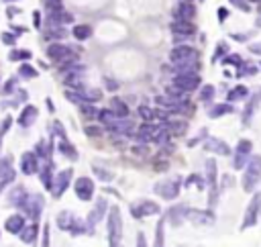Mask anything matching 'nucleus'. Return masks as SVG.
<instances>
[{
    "label": "nucleus",
    "mask_w": 261,
    "mask_h": 247,
    "mask_svg": "<svg viewBox=\"0 0 261 247\" xmlns=\"http://www.w3.org/2000/svg\"><path fill=\"white\" fill-rule=\"evenodd\" d=\"M55 223L57 229L63 233H70L72 237H80V235H92V229L88 227V223L84 219H80L78 214H74L72 210H61L55 214Z\"/></svg>",
    "instance_id": "obj_1"
},
{
    "label": "nucleus",
    "mask_w": 261,
    "mask_h": 247,
    "mask_svg": "<svg viewBox=\"0 0 261 247\" xmlns=\"http://www.w3.org/2000/svg\"><path fill=\"white\" fill-rule=\"evenodd\" d=\"M241 184H243V190L247 194H255L257 186L261 184V156L259 153L251 156V160H249V164H247V168L243 172Z\"/></svg>",
    "instance_id": "obj_2"
},
{
    "label": "nucleus",
    "mask_w": 261,
    "mask_h": 247,
    "mask_svg": "<svg viewBox=\"0 0 261 247\" xmlns=\"http://www.w3.org/2000/svg\"><path fill=\"white\" fill-rule=\"evenodd\" d=\"M106 239L108 247H122V217L118 206H112L106 217Z\"/></svg>",
    "instance_id": "obj_3"
},
{
    "label": "nucleus",
    "mask_w": 261,
    "mask_h": 247,
    "mask_svg": "<svg viewBox=\"0 0 261 247\" xmlns=\"http://www.w3.org/2000/svg\"><path fill=\"white\" fill-rule=\"evenodd\" d=\"M261 217V192H255L253 198L249 200L247 208H245V214H243V221H241V231H247V229H253L257 225Z\"/></svg>",
    "instance_id": "obj_4"
},
{
    "label": "nucleus",
    "mask_w": 261,
    "mask_h": 247,
    "mask_svg": "<svg viewBox=\"0 0 261 247\" xmlns=\"http://www.w3.org/2000/svg\"><path fill=\"white\" fill-rule=\"evenodd\" d=\"M128 210H130V217L141 221V219H147V217H155V214H159V212H161V206H159L155 200L143 198V200H137V202H130Z\"/></svg>",
    "instance_id": "obj_5"
},
{
    "label": "nucleus",
    "mask_w": 261,
    "mask_h": 247,
    "mask_svg": "<svg viewBox=\"0 0 261 247\" xmlns=\"http://www.w3.org/2000/svg\"><path fill=\"white\" fill-rule=\"evenodd\" d=\"M204 180L206 186L210 190V208L216 206L218 200V170H216V162L214 160H206V168H204Z\"/></svg>",
    "instance_id": "obj_6"
},
{
    "label": "nucleus",
    "mask_w": 261,
    "mask_h": 247,
    "mask_svg": "<svg viewBox=\"0 0 261 247\" xmlns=\"http://www.w3.org/2000/svg\"><path fill=\"white\" fill-rule=\"evenodd\" d=\"M180 188L182 184L178 178H172V180H161L153 186V192L157 196H161L163 200H176L180 196Z\"/></svg>",
    "instance_id": "obj_7"
},
{
    "label": "nucleus",
    "mask_w": 261,
    "mask_h": 247,
    "mask_svg": "<svg viewBox=\"0 0 261 247\" xmlns=\"http://www.w3.org/2000/svg\"><path fill=\"white\" fill-rule=\"evenodd\" d=\"M43 206H45V198L43 194H31L23 206V212H25V217L31 219V223H37L41 219V214H43Z\"/></svg>",
    "instance_id": "obj_8"
},
{
    "label": "nucleus",
    "mask_w": 261,
    "mask_h": 247,
    "mask_svg": "<svg viewBox=\"0 0 261 247\" xmlns=\"http://www.w3.org/2000/svg\"><path fill=\"white\" fill-rule=\"evenodd\" d=\"M253 156V143L249 139H241L235 147V158H233V168L235 170H245L249 160Z\"/></svg>",
    "instance_id": "obj_9"
},
{
    "label": "nucleus",
    "mask_w": 261,
    "mask_h": 247,
    "mask_svg": "<svg viewBox=\"0 0 261 247\" xmlns=\"http://www.w3.org/2000/svg\"><path fill=\"white\" fill-rule=\"evenodd\" d=\"M72 178H74V170H72V168H65V170H61V172L55 174L53 186H51V194H53V198H61V196H63V192L70 188Z\"/></svg>",
    "instance_id": "obj_10"
},
{
    "label": "nucleus",
    "mask_w": 261,
    "mask_h": 247,
    "mask_svg": "<svg viewBox=\"0 0 261 247\" xmlns=\"http://www.w3.org/2000/svg\"><path fill=\"white\" fill-rule=\"evenodd\" d=\"M74 192H76L78 200H82V202H90V200L94 198V192H96L94 180L88 178V176H80V178L74 182Z\"/></svg>",
    "instance_id": "obj_11"
},
{
    "label": "nucleus",
    "mask_w": 261,
    "mask_h": 247,
    "mask_svg": "<svg viewBox=\"0 0 261 247\" xmlns=\"http://www.w3.org/2000/svg\"><path fill=\"white\" fill-rule=\"evenodd\" d=\"M106 212H108V200H106V198H96L92 210L88 212V219H86V223H88V227L92 229V233H94V227H96L98 223H102V221L106 219Z\"/></svg>",
    "instance_id": "obj_12"
},
{
    "label": "nucleus",
    "mask_w": 261,
    "mask_h": 247,
    "mask_svg": "<svg viewBox=\"0 0 261 247\" xmlns=\"http://www.w3.org/2000/svg\"><path fill=\"white\" fill-rule=\"evenodd\" d=\"M188 212H190V206H188V204H174L172 208H168L163 221L170 223L172 227H182V225L188 221Z\"/></svg>",
    "instance_id": "obj_13"
},
{
    "label": "nucleus",
    "mask_w": 261,
    "mask_h": 247,
    "mask_svg": "<svg viewBox=\"0 0 261 247\" xmlns=\"http://www.w3.org/2000/svg\"><path fill=\"white\" fill-rule=\"evenodd\" d=\"M170 59H172L174 66L192 64V61H196V49H192V47H188V45H178V47L172 49Z\"/></svg>",
    "instance_id": "obj_14"
},
{
    "label": "nucleus",
    "mask_w": 261,
    "mask_h": 247,
    "mask_svg": "<svg viewBox=\"0 0 261 247\" xmlns=\"http://www.w3.org/2000/svg\"><path fill=\"white\" fill-rule=\"evenodd\" d=\"M41 170V160L35 156V151H25L21 156V172L25 176H35Z\"/></svg>",
    "instance_id": "obj_15"
},
{
    "label": "nucleus",
    "mask_w": 261,
    "mask_h": 247,
    "mask_svg": "<svg viewBox=\"0 0 261 247\" xmlns=\"http://www.w3.org/2000/svg\"><path fill=\"white\" fill-rule=\"evenodd\" d=\"M188 221L196 227H210L214 223V212L212 210H200V208H190Z\"/></svg>",
    "instance_id": "obj_16"
},
{
    "label": "nucleus",
    "mask_w": 261,
    "mask_h": 247,
    "mask_svg": "<svg viewBox=\"0 0 261 247\" xmlns=\"http://www.w3.org/2000/svg\"><path fill=\"white\" fill-rule=\"evenodd\" d=\"M174 86L180 88L184 94H188V92L196 90L200 86V76L198 74H182V76H176L174 78Z\"/></svg>",
    "instance_id": "obj_17"
},
{
    "label": "nucleus",
    "mask_w": 261,
    "mask_h": 247,
    "mask_svg": "<svg viewBox=\"0 0 261 247\" xmlns=\"http://www.w3.org/2000/svg\"><path fill=\"white\" fill-rule=\"evenodd\" d=\"M27 225H29V223H27V217H25V214L15 212V214H11V217H7V221H5V231L19 237Z\"/></svg>",
    "instance_id": "obj_18"
},
{
    "label": "nucleus",
    "mask_w": 261,
    "mask_h": 247,
    "mask_svg": "<svg viewBox=\"0 0 261 247\" xmlns=\"http://www.w3.org/2000/svg\"><path fill=\"white\" fill-rule=\"evenodd\" d=\"M202 145H204L206 151H212V153H216V156H228V153H231V147L216 137H206Z\"/></svg>",
    "instance_id": "obj_19"
},
{
    "label": "nucleus",
    "mask_w": 261,
    "mask_h": 247,
    "mask_svg": "<svg viewBox=\"0 0 261 247\" xmlns=\"http://www.w3.org/2000/svg\"><path fill=\"white\" fill-rule=\"evenodd\" d=\"M29 196H31V194L27 192L25 186H15V188L9 192V204L15 206V208H21V210H23V206H25V202H27Z\"/></svg>",
    "instance_id": "obj_20"
},
{
    "label": "nucleus",
    "mask_w": 261,
    "mask_h": 247,
    "mask_svg": "<svg viewBox=\"0 0 261 247\" xmlns=\"http://www.w3.org/2000/svg\"><path fill=\"white\" fill-rule=\"evenodd\" d=\"M39 233H41L39 223H29V225L23 229V233L19 235V239H21L25 245H35L37 239H39Z\"/></svg>",
    "instance_id": "obj_21"
},
{
    "label": "nucleus",
    "mask_w": 261,
    "mask_h": 247,
    "mask_svg": "<svg viewBox=\"0 0 261 247\" xmlns=\"http://www.w3.org/2000/svg\"><path fill=\"white\" fill-rule=\"evenodd\" d=\"M39 180L45 186V190L51 192L53 186V180H55V172H53V164L51 162H41V170H39Z\"/></svg>",
    "instance_id": "obj_22"
},
{
    "label": "nucleus",
    "mask_w": 261,
    "mask_h": 247,
    "mask_svg": "<svg viewBox=\"0 0 261 247\" xmlns=\"http://www.w3.org/2000/svg\"><path fill=\"white\" fill-rule=\"evenodd\" d=\"M170 29H172V33H176V35H178V39H182V37H186V35L196 33V27H194L190 21H174V23L170 25Z\"/></svg>",
    "instance_id": "obj_23"
},
{
    "label": "nucleus",
    "mask_w": 261,
    "mask_h": 247,
    "mask_svg": "<svg viewBox=\"0 0 261 247\" xmlns=\"http://www.w3.org/2000/svg\"><path fill=\"white\" fill-rule=\"evenodd\" d=\"M37 108L33 106V104H27L23 110H21V116H19V125L21 127H25V129H29L33 122H35V118H37Z\"/></svg>",
    "instance_id": "obj_24"
},
{
    "label": "nucleus",
    "mask_w": 261,
    "mask_h": 247,
    "mask_svg": "<svg viewBox=\"0 0 261 247\" xmlns=\"http://www.w3.org/2000/svg\"><path fill=\"white\" fill-rule=\"evenodd\" d=\"M194 15H196V9H194V5H190V3H180V5L174 9V19H176V21H190Z\"/></svg>",
    "instance_id": "obj_25"
},
{
    "label": "nucleus",
    "mask_w": 261,
    "mask_h": 247,
    "mask_svg": "<svg viewBox=\"0 0 261 247\" xmlns=\"http://www.w3.org/2000/svg\"><path fill=\"white\" fill-rule=\"evenodd\" d=\"M57 151L61 153V156L68 158V160H78V151L70 143V139H57Z\"/></svg>",
    "instance_id": "obj_26"
},
{
    "label": "nucleus",
    "mask_w": 261,
    "mask_h": 247,
    "mask_svg": "<svg viewBox=\"0 0 261 247\" xmlns=\"http://www.w3.org/2000/svg\"><path fill=\"white\" fill-rule=\"evenodd\" d=\"M47 53H49V57H51L53 61H57V64H59V61L65 59L72 51H70V47H65V45H57V43H53V45H49Z\"/></svg>",
    "instance_id": "obj_27"
},
{
    "label": "nucleus",
    "mask_w": 261,
    "mask_h": 247,
    "mask_svg": "<svg viewBox=\"0 0 261 247\" xmlns=\"http://www.w3.org/2000/svg\"><path fill=\"white\" fill-rule=\"evenodd\" d=\"M151 247H166V221H159L155 225V233H153V243Z\"/></svg>",
    "instance_id": "obj_28"
},
{
    "label": "nucleus",
    "mask_w": 261,
    "mask_h": 247,
    "mask_svg": "<svg viewBox=\"0 0 261 247\" xmlns=\"http://www.w3.org/2000/svg\"><path fill=\"white\" fill-rule=\"evenodd\" d=\"M110 110H112L118 118H126V116H128V106H126L120 98H112V100H110Z\"/></svg>",
    "instance_id": "obj_29"
},
{
    "label": "nucleus",
    "mask_w": 261,
    "mask_h": 247,
    "mask_svg": "<svg viewBox=\"0 0 261 247\" xmlns=\"http://www.w3.org/2000/svg\"><path fill=\"white\" fill-rule=\"evenodd\" d=\"M235 108L231 104H214L210 110H208V116L210 118H218V116H224V114H231Z\"/></svg>",
    "instance_id": "obj_30"
},
{
    "label": "nucleus",
    "mask_w": 261,
    "mask_h": 247,
    "mask_svg": "<svg viewBox=\"0 0 261 247\" xmlns=\"http://www.w3.org/2000/svg\"><path fill=\"white\" fill-rule=\"evenodd\" d=\"M72 33H74V37H76V39L84 41V39H88V37L92 35V27H90V25H76Z\"/></svg>",
    "instance_id": "obj_31"
},
{
    "label": "nucleus",
    "mask_w": 261,
    "mask_h": 247,
    "mask_svg": "<svg viewBox=\"0 0 261 247\" xmlns=\"http://www.w3.org/2000/svg\"><path fill=\"white\" fill-rule=\"evenodd\" d=\"M13 127V116H5L3 122H0V151H3V141H5V135L9 133V129Z\"/></svg>",
    "instance_id": "obj_32"
},
{
    "label": "nucleus",
    "mask_w": 261,
    "mask_h": 247,
    "mask_svg": "<svg viewBox=\"0 0 261 247\" xmlns=\"http://www.w3.org/2000/svg\"><path fill=\"white\" fill-rule=\"evenodd\" d=\"M247 96V88L245 86H237L228 92V102H235V100H243Z\"/></svg>",
    "instance_id": "obj_33"
},
{
    "label": "nucleus",
    "mask_w": 261,
    "mask_h": 247,
    "mask_svg": "<svg viewBox=\"0 0 261 247\" xmlns=\"http://www.w3.org/2000/svg\"><path fill=\"white\" fill-rule=\"evenodd\" d=\"M139 116L143 118V122H155V108H149V106H139Z\"/></svg>",
    "instance_id": "obj_34"
},
{
    "label": "nucleus",
    "mask_w": 261,
    "mask_h": 247,
    "mask_svg": "<svg viewBox=\"0 0 261 247\" xmlns=\"http://www.w3.org/2000/svg\"><path fill=\"white\" fill-rule=\"evenodd\" d=\"M13 172V158H3L0 160V180H3L5 176H9Z\"/></svg>",
    "instance_id": "obj_35"
},
{
    "label": "nucleus",
    "mask_w": 261,
    "mask_h": 247,
    "mask_svg": "<svg viewBox=\"0 0 261 247\" xmlns=\"http://www.w3.org/2000/svg\"><path fill=\"white\" fill-rule=\"evenodd\" d=\"M94 174L98 176V180H102V182H112L114 180V174L110 170H102L100 166H94Z\"/></svg>",
    "instance_id": "obj_36"
},
{
    "label": "nucleus",
    "mask_w": 261,
    "mask_h": 247,
    "mask_svg": "<svg viewBox=\"0 0 261 247\" xmlns=\"http://www.w3.org/2000/svg\"><path fill=\"white\" fill-rule=\"evenodd\" d=\"M212 98H214V86L206 84V86L202 88V92H200V100H202V102H212Z\"/></svg>",
    "instance_id": "obj_37"
},
{
    "label": "nucleus",
    "mask_w": 261,
    "mask_h": 247,
    "mask_svg": "<svg viewBox=\"0 0 261 247\" xmlns=\"http://www.w3.org/2000/svg\"><path fill=\"white\" fill-rule=\"evenodd\" d=\"M86 135L88 137H102L104 135V127L100 125V127H98V125H88L86 127Z\"/></svg>",
    "instance_id": "obj_38"
},
{
    "label": "nucleus",
    "mask_w": 261,
    "mask_h": 247,
    "mask_svg": "<svg viewBox=\"0 0 261 247\" xmlns=\"http://www.w3.org/2000/svg\"><path fill=\"white\" fill-rule=\"evenodd\" d=\"M19 74L25 78V80H31V78H35L37 76V70L35 68H31V66H21V70H19Z\"/></svg>",
    "instance_id": "obj_39"
},
{
    "label": "nucleus",
    "mask_w": 261,
    "mask_h": 247,
    "mask_svg": "<svg viewBox=\"0 0 261 247\" xmlns=\"http://www.w3.org/2000/svg\"><path fill=\"white\" fill-rule=\"evenodd\" d=\"M255 108H257V98H253V100L247 104V108H245V114H243V122H245V125L249 122V118H251V114L255 112Z\"/></svg>",
    "instance_id": "obj_40"
},
{
    "label": "nucleus",
    "mask_w": 261,
    "mask_h": 247,
    "mask_svg": "<svg viewBox=\"0 0 261 247\" xmlns=\"http://www.w3.org/2000/svg\"><path fill=\"white\" fill-rule=\"evenodd\" d=\"M13 182H15V170H13V172H11L9 176H5L3 180H0V194H3V192H5L7 188H9Z\"/></svg>",
    "instance_id": "obj_41"
},
{
    "label": "nucleus",
    "mask_w": 261,
    "mask_h": 247,
    "mask_svg": "<svg viewBox=\"0 0 261 247\" xmlns=\"http://www.w3.org/2000/svg\"><path fill=\"white\" fill-rule=\"evenodd\" d=\"M80 108H82V112H84L86 116H92V118H98V112H100V110H96V108H94V106H92L90 102H86V104H82Z\"/></svg>",
    "instance_id": "obj_42"
},
{
    "label": "nucleus",
    "mask_w": 261,
    "mask_h": 247,
    "mask_svg": "<svg viewBox=\"0 0 261 247\" xmlns=\"http://www.w3.org/2000/svg\"><path fill=\"white\" fill-rule=\"evenodd\" d=\"M51 239H49V225H43V235H41V247H49Z\"/></svg>",
    "instance_id": "obj_43"
},
{
    "label": "nucleus",
    "mask_w": 261,
    "mask_h": 247,
    "mask_svg": "<svg viewBox=\"0 0 261 247\" xmlns=\"http://www.w3.org/2000/svg\"><path fill=\"white\" fill-rule=\"evenodd\" d=\"M29 57H31L29 51H15V53H11V59H13V61H17V59H29Z\"/></svg>",
    "instance_id": "obj_44"
},
{
    "label": "nucleus",
    "mask_w": 261,
    "mask_h": 247,
    "mask_svg": "<svg viewBox=\"0 0 261 247\" xmlns=\"http://www.w3.org/2000/svg\"><path fill=\"white\" fill-rule=\"evenodd\" d=\"M135 247H147V235H145L143 231L137 233V243H135Z\"/></svg>",
    "instance_id": "obj_45"
},
{
    "label": "nucleus",
    "mask_w": 261,
    "mask_h": 247,
    "mask_svg": "<svg viewBox=\"0 0 261 247\" xmlns=\"http://www.w3.org/2000/svg\"><path fill=\"white\" fill-rule=\"evenodd\" d=\"M3 41H5L7 45H15V41H17V39H15V35H11V33H5V35H3Z\"/></svg>",
    "instance_id": "obj_46"
},
{
    "label": "nucleus",
    "mask_w": 261,
    "mask_h": 247,
    "mask_svg": "<svg viewBox=\"0 0 261 247\" xmlns=\"http://www.w3.org/2000/svg\"><path fill=\"white\" fill-rule=\"evenodd\" d=\"M226 64H233V66H239V64H241V57H239V55H231V57L226 59Z\"/></svg>",
    "instance_id": "obj_47"
},
{
    "label": "nucleus",
    "mask_w": 261,
    "mask_h": 247,
    "mask_svg": "<svg viewBox=\"0 0 261 247\" xmlns=\"http://www.w3.org/2000/svg\"><path fill=\"white\" fill-rule=\"evenodd\" d=\"M255 72H257V68H255V66L245 64V72H243V74H249V76H251V74H255Z\"/></svg>",
    "instance_id": "obj_48"
},
{
    "label": "nucleus",
    "mask_w": 261,
    "mask_h": 247,
    "mask_svg": "<svg viewBox=\"0 0 261 247\" xmlns=\"http://www.w3.org/2000/svg\"><path fill=\"white\" fill-rule=\"evenodd\" d=\"M251 51H255V53H259V55H261V43H255V45H251Z\"/></svg>",
    "instance_id": "obj_49"
},
{
    "label": "nucleus",
    "mask_w": 261,
    "mask_h": 247,
    "mask_svg": "<svg viewBox=\"0 0 261 247\" xmlns=\"http://www.w3.org/2000/svg\"><path fill=\"white\" fill-rule=\"evenodd\" d=\"M253 3H259V0H253Z\"/></svg>",
    "instance_id": "obj_50"
},
{
    "label": "nucleus",
    "mask_w": 261,
    "mask_h": 247,
    "mask_svg": "<svg viewBox=\"0 0 261 247\" xmlns=\"http://www.w3.org/2000/svg\"><path fill=\"white\" fill-rule=\"evenodd\" d=\"M53 3H59V0H53Z\"/></svg>",
    "instance_id": "obj_51"
}]
</instances>
